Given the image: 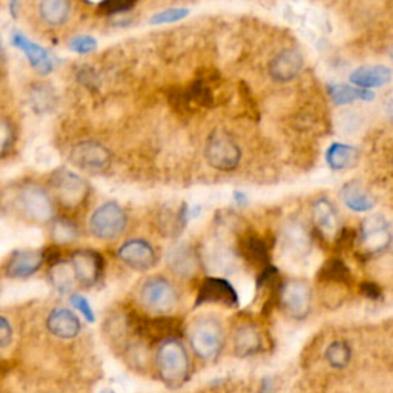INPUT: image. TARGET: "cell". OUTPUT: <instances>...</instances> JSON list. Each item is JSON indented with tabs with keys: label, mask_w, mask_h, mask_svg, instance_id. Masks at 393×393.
<instances>
[{
	"label": "cell",
	"mask_w": 393,
	"mask_h": 393,
	"mask_svg": "<svg viewBox=\"0 0 393 393\" xmlns=\"http://www.w3.org/2000/svg\"><path fill=\"white\" fill-rule=\"evenodd\" d=\"M13 205L22 219L45 224L56 217V203L46 186L37 181H23L14 192Z\"/></svg>",
	"instance_id": "cell-1"
},
{
	"label": "cell",
	"mask_w": 393,
	"mask_h": 393,
	"mask_svg": "<svg viewBox=\"0 0 393 393\" xmlns=\"http://www.w3.org/2000/svg\"><path fill=\"white\" fill-rule=\"evenodd\" d=\"M48 191L54 203L66 212H75L83 207L89 197V185L85 179L66 168H60L49 175Z\"/></svg>",
	"instance_id": "cell-2"
},
{
	"label": "cell",
	"mask_w": 393,
	"mask_h": 393,
	"mask_svg": "<svg viewBox=\"0 0 393 393\" xmlns=\"http://www.w3.org/2000/svg\"><path fill=\"white\" fill-rule=\"evenodd\" d=\"M157 369L162 381L168 387L177 389L188 381L191 361L185 346L177 338L160 342L157 352Z\"/></svg>",
	"instance_id": "cell-3"
},
{
	"label": "cell",
	"mask_w": 393,
	"mask_h": 393,
	"mask_svg": "<svg viewBox=\"0 0 393 393\" xmlns=\"http://www.w3.org/2000/svg\"><path fill=\"white\" fill-rule=\"evenodd\" d=\"M189 344L194 354L205 361H214L219 358L223 349V326L219 320L206 316L191 324Z\"/></svg>",
	"instance_id": "cell-4"
},
{
	"label": "cell",
	"mask_w": 393,
	"mask_h": 393,
	"mask_svg": "<svg viewBox=\"0 0 393 393\" xmlns=\"http://www.w3.org/2000/svg\"><path fill=\"white\" fill-rule=\"evenodd\" d=\"M206 160L214 169L228 172L236 169L241 162V149L231 134L217 128L206 141Z\"/></svg>",
	"instance_id": "cell-5"
},
{
	"label": "cell",
	"mask_w": 393,
	"mask_h": 393,
	"mask_svg": "<svg viewBox=\"0 0 393 393\" xmlns=\"http://www.w3.org/2000/svg\"><path fill=\"white\" fill-rule=\"evenodd\" d=\"M356 240L359 254L364 257L380 255L384 250H387L392 243V233L386 217L380 214L367 217L359 228V232H356Z\"/></svg>",
	"instance_id": "cell-6"
},
{
	"label": "cell",
	"mask_w": 393,
	"mask_h": 393,
	"mask_svg": "<svg viewBox=\"0 0 393 393\" xmlns=\"http://www.w3.org/2000/svg\"><path fill=\"white\" fill-rule=\"evenodd\" d=\"M128 217L120 205L108 202L98 206L89 219V229L94 237L100 240H115L127 229Z\"/></svg>",
	"instance_id": "cell-7"
},
{
	"label": "cell",
	"mask_w": 393,
	"mask_h": 393,
	"mask_svg": "<svg viewBox=\"0 0 393 393\" xmlns=\"http://www.w3.org/2000/svg\"><path fill=\"white\" fill-rule=\"evenodd\" d=\"M278 303L290 318L304 320L311 314L312 290L304 281H286L281 283L277 290Z\"/></svg>",
	"instance_id": "cell-8"
},
{
	"label": "cell",
	"mask_w": 393,
	"mask_h": 393,
	"mask_svg": "<svg viewBox=\"0 0 393 393\" xmlns=\"http://www.w3.org/2000/svg\"><path fill=\"white\" fill-rule=\"evenodd\" d=\"M141 303L149 311L157 314H166L172 311L177 304V290L172 286L169 280L165 277H150L148 278L140 290Z\"/></svg>",
	"instance_id": "cell-9"
},
{
	"label": "cell",
	"mask_w": 393,
	"mask_h": 393,
	"mask_svg": "<svg viewBox=\"0 0 393 393\" xmlns=\"http://www.w3.org/2000/svg\"><path fill=\"white\" fill-rule=\"evenodd\" d=\"M71 163L85 172H103L111 163V150L96 140L79 141L70 154Z\"/></svg>",
	"instance_id": "cell-10"
},
{
	"label": "cell",
	"mask_w": 393,
	"mask_h": 393,
	"mask_svg": "<svg viewBox=\"0 0 393 393\" xmlns=\"http://www.w3.org/2000/svg\"><path fill=\"white\" fill-rule=\"evenodd\" d=\"M75 280L85 288H93L102 278L105 269L103 257L93 249H77L70 258Z\"/></svg>",
	"instance_id": "cell-11"
},
{
	"label": "cell",
	"mask_w": 393,
	"mask_h": 393,
	"mask_svg": "<svg viewBox=\"0 0 393 393\" xmlns=\"http://www.w3.org/2000/svg\"><path fill=\"white\" fill-rule=\"evenodd\" d=\"M207 303L221 304L226 307H237L238 306L237 289L224 278H219V277L205 278L198 288L194 306L200 307Z\"/></svg>",
	"instance_id": "cell-12"
},
{
	"label": "cell",
	"mask_w": 393,
	"mask_h": 393,
	"mask_svg": "<svg viewBox=\"0 0 393 393\" xmlns=\"http://www.w3.org/2000/svg\"><path fill=\"white\" fill-rule=\"evenodd\" d=\"M132 328L136 335L150 342L177 338L181 333V323L179 318H169V316H158V318H138L136 316L132 320Z\"/></svg>",
	"instance_id": "cell-13"
},
{
	"label": "cell",
	"mask_w": 393,
	"mask_h": 393,
	"mask_svg": "<svg viewBox=\"0 0 393 393\" xmlns=\"http://www.w3.org/2000/svg\"><path fill=\"white\" fill-rule=\"evenodd\" d=\"M45 264L44 254L37 249H19L6 258L4 264L5 277L13 280L28 278L37 273Z\"/></svg>",
	"instance_id": "cell-14"
},
{
	"label": "cell",
	"mask_w": 393,
	"mask_h": 393,
	"mask_svg": "<svg viewBox=\"0 0 393 393\" xmlns=\"http://www.w3.org/2000/svg\"><path fill=\"white\" fill-rule=\"evenodd\" d=\"M117 254H119V258L124 264L140 272L150 269L157 263V254L154 247L146 240L141 238L128 240L127 243L120 246Z\"/></svg>",
	"instance_id": "cell-15"
},
{
	"label": "cell",
	"mask_w": 393,
	"mask_h": 393,
	"mask_svg": "<svg viewBox=\"0 0 393 393\" xmlns=\"http://www.w3.org/2000/svg\"><path fill=\"white\" fill-rule=\"evenodd\" d=\"M304 66L303 54L297 49H283L277 56H275L269 63V74L273 80L280 83H288L298 77Z\"/></svg>",
	"instance_id": "cell-16"
},
{
	"label": "cell",
	"mask_w": 393,
	"mask_h": 393,
	"mask_svg": "<svg viewBox=\"0 0 393 393\" xmlns=\"http://www.w3.org/2000/svg\"><path fill=\"white\" fill-rule=\"evenodd\" d=\"M312 221L316 232L326 240H333L340 232V217L328 198H318L312 205Z\"/></svg>",
	"instance_id": "cell-17"
},
{
	"label": "cell",
	"mask_w": 393,
	"mask_h": 393,
	"mask_svg": "<svg viewBox=\"0 0 393 393\" xmlns=\"http://www.w3.org/2000/svg\"><path fill=\"white\" fill-rule=\"evenodd\" d=\"M46 328L54 337L72 340L80 333L82 323L79 316L66 307H56L46 318Z\"/></svg>",
	"instance_id": "cell-18"
},
{
	"label": "cell",
	"mask_w": 393,
	"mask_h": 393,
	"mask_svg": "<svg viewBox=\"0 0 393 393\" xmlns=\"http://www.w3.org/2000/svg\"><path fill=\"white\" fill-rule=\"evenodd\" d=\"M169 269L181 278H191L198 272V255L191 245H179L166 257Z\"/></svg>",
	"instance_id": "cell-19"
},
{
	"label": "cell",
	"mask_w": 393,
	"mask_h": 393,
	"mask_svg": "<svg viewBox=\"0 0 393 393\" xmlns=\"http://www.w3.org/2000/svg\"><path fill=\"white\" fill-rule=\"evenodd\" d=\"M13 44L19 49H22V53L27 56L30 65L32 66V70H34L36 72H39L41 75H46L53 71L51 56L48 54L45 48L39 46L37 44H34V41L28 40L22 34H18V32H15L13 37Z\"/></svg>",
	"instance_id": "cell-20"
},
{
	"label": "cell",
	"mask_w": 393,
	"mask_h": 393,
	"mask_svg": "<svg viewBox=\"0 0 393 393\" xmlns=\"http://www.w3.org/2000/svg\"><path fill=\"white\" fill-rule=\"evenodd\" d=\"M263 347L262 333L252 323H245L233 333V350L241 358L252 356Z\"/></svg>",
	"instance_id": "cell-21"
},
{
	"label": "cell",
	"mask_w": 393,
	"mask_h": 393,
	"mask_svg": "<svg viewBox=\"0 0 393 393\" xmlns=\"http://www.w3.org/2000/svg\"><path fill=\"white\" fill-rule=\"evenodd\" d=\"M37 11L48 27H62L70 20L71 0H39Z\"/></svg>",
	"instance_id": "cell-22"
},
{
	"label": "cell",
	"mask_w": 393,
	"mask_h": 393,
	"mask_svg": "<svg viewBox=\"0 0 393 393\" xmlns=\"http://www.w3.org/2000/svg\"><path fill=\"white\" fill-rule=\"evenodd\" d=\"M392 80V71L386 66H361L350 75V82L356 88L369 89L387 85Z\"/></svg>",
	"instance_id": "cell-23"
},
{
	"label": "cell",
	"mask_w": 393,
	"mask_h": 393,
	"mask_svg": "<svg viewBox=\"0 0 393 393\" xmlns=\"http://www.w3.org/2000/svg\"><path fill=\"white\" fill-rule=\"evenodd\" d=\"M241 254H243L245 260L249 262L250 264H254L257 267H266L267 264H271V252H269V246H267L266 241L250 233V236H246L243 240H241Z\"/></svg>",
	"instance_id": "cell-24"
},
{
	"label": "cell",
	"mask_w": 393,
	"mask_h": 393,
	"mask_svg": "<svg viewBox=\"0 0 393 393\" xmlns=\"http://www.w3.org/2000/svg\"><path fill=\"white\" fill-rule=\"evenodd\" d=\"M341 198L354 212H369L375 206L372 195L358 181H349L347 185H344L341 191Z\"/></svg>",
	"instance_id": "cell-25"
},
{
	"label": "cell",
	"mask_w": 393,
	"mask_h": 393,
	"mask_svg": "<svg viewBox=\"0 0 393 393\" xmlns=\"http://www.w3.org/2000/svg\"><path fill=\"white\" fill-rule=\"evenodd\" d=\"M49 237L53 240V245L58 247L71 245L80 237L79 226L68 217H54L49 221Z\"/></svg>",
	"instance_id": "cell-26"
},
{
	"label": "cell",
	"mask_w": 393,
	"mask_h": 393,
	"mask_svg": "<svg viewBox=\"0 0 393 393\" xmlns=\"http://www.w3.org/2000/svg\"><path fill=\"white\" fill-rule=\"evenodd\" d=\"M283 237L288 247L297 255H306L311 250V236L299 221H289L283 229Z\"/></svg>",
	"instance_id": "cell-27"
},
{
	"label": "cell",
	"mask_w": 393,
	"mask_h": 393,
	"mask_svg": "<svg viewBox=\"0 0 393 393\" xmlns=\"http://www.w3.org/2000/svg\"><path fill=\"white\" fill-rule=\"evenodd\" d=\"M318 281L323 284H342V286H347L352 281V273H350L349 266L340 258H330L320 269Z\"/></svg>",
	"instance_id": "cell-28"
},
{
	"label": "cell",
	"mask_w": 393,
	"mask_h": 393,
	"mask_svg": "<svg viewBox=\"0 0 393 393\" xmlns=\"http://www.w3.org/2000/svg\"><path fill=\"white\" fill-rule=\"evenodd\" d=\"M48 277L54 289L60 292V294L70 292L74 288V284L77 283L70 260H58L57 263L49 266Z\"/></svg>",
	"instance_id": "cell-29"
},
{
	"label": "cell",
	"mask_w": 393,
	"mask_h": 393,
	"mask_svg": "<svg viewBox=\"0 0 393 393\" xmlns=\"http://www.w3.org/2000/svg\"><path fill=\"white\" fill-rule=\"evenodd\" d=\"M328 163L332 169L342 171L349 169L356 165L358 162V150L354 146L342 145V143H333L328 150Z\"/></svg>",
	"instance_id": "cell-30"
},
{
	"label": "cell",
	"mask_w": 393,
	"mask_h": 393,
	"mask_svg": "<svg viewBox=\"0 0 393 393\" xmlns=\"http://www.w3.org/2000/svg\"><path fill=\"white\" fill-rule=\"evenodd\" d=\"M30 106L36 112H48L56 106V94L54 89L48 83H34L28 91Z\"/></svg>",
	"instance_id": "cell-31"
},
{
	"label": "cell",
	"mask_w": 393,
	"mask_h": 393,
	"mask_svg": "<svg viewBox=\"0 0 393 393\" xmlns=\"http://www.w3.org/2000/svg\"><path fill=\"white\" fill-rule=\"evenodd\" d=\"M329 91L335 105H347L355 102V100H373L375 97L369 89L354 88L349 85H332Z\"/></svg>",
	"instance_id": "cell-32"
},
{
	"label": "cell",
	"mask_w": 393,
	"mask_h": 393,
	"mask_svg": "<svg viewBox=\"0 0 393 393\" xmlns=\"http://www.w3.org/2000/svg\"><path fill=\"white\" fill-rule=\"evenodd\" d=\"M324 356L333 369H344L350 363V359H352V349H350L346 341H333L326 349Z\"/></svg>",
	"instance_id": "cell-33"
},
{
	"label": "cell",
	"mask_w": 393,
	"mask_h": 393,
	"mask_svg": "<svg viewBox=\"0 0 393 393\" xmlns=\"http://www.w3.org/2000/svg\"><path fill=\"white\" fill-rule=\"evenodd\" d=\"M185 93L192 108H209L214 105V96L211 93V88L206 85L205 80H195L189 88L185 89Z\"/></svg>",
	"instance_id": "cell-34"
},
{
	"label": "cell",
	"mask_w": 393,
	"mask_h": 393,
	"mask_svg": "<svg viewBox=\"0 0 393 393\" xmlns=\"http://www.w3.org/2000/svg\"><path fill=\"white\" fill-rule=\"evenodd\" d=\"M18 143V128L11 119L0 115V160L5 158Z\"/></svg>",
	"instance_id": "cell-35"
},
{
	"label": "cell",
	"mask_w": 393,
	"mask_h": 393,
	"mask_svg": "<svg viewBox=\"0 0 393 393\" xmlns=\"http://www.w3.org/2000/svg\"><path fill=\"white\" fill-rule=\"evenodd\" d=\"M136 5L137 0H102L97 6V11L105 15H114L131 11Z\"/></svg>",
	"instance_id": "cell-36"
},
{
	"label": "cell",
	"mask_w": 393,
	"mask_h": 393,
	"mask_svg": "<svg viewBox=\"0 0 393 393\" xmlns=\"http://www.w3.org/2000/svg\"><path fill=\"white\" fill-rule=\"evenodd\" d=\"M188 10L185 8H169V10H165L162 13H158L155 15L150 18L149 23L153 25H163V23H172V22H179L181 19H185L188 15Z\"/></svg>",
	"instance_id": "cell-37"
},
{
	"label": "cell",
	"mask_w": 393,
	"mask_h": 393,
	"mask_svg": "<svg viewBox=\"0 0 393 393\" xmlns=\"http://www.w3.org/2000/svg\"><path fill=\"white\" fill-rule=\"evenodd\" d=\"M97 40L91 36H77L70 41V49L79 54H89L96 51Z\"/></svg>",
	"instance_id": "cell-38"
},
{
	"label": "cell",
	"mask_w": 393,
	"mask_h": 393,
	"mask_svg": "<svg viewBox=\"0 0 393 393\" xmlns=\"http://www.w3.org/2000/svg\"><path fill=\"white\" fill-rule=\"evenodd\" d=\"M70 301H71L72 307H74V309H77V311H79L83 316H85L86 321L94 323L96 315H94V312H93V307H91V304H89V301H88L85 297H82V295H79V294H72L71 298H70Z\"/></svg>",
	"instance_id": "cell-39"
},
{
	"label": "cell",
	"mask_w": 393,
	"mask_h": 393,
	"mask_svg": "<svg viewBox=\"0 0 393 393\" xmlns=\"http://www.w3.org/2000/svg\"><path fill=\"white\" fill-rule=\"evenodd\" d=\"M359 292L364 298H369L372 301L382 299V289L375 281H363L359 286Z\"/></svg>",
	"instance_id": "cell-40"
},
{
	"label": "cell",
	"mask_w": 393,
	"mask_h": 393,
	"mask_svg": "<svg viewBox=\"0 0 393 393\" xmlns=\"http://www.w3.org/2000/svg\"><path fill=\"white\" fill-rule=\"evenodd\" d=\"M13 341V328L8 318L0 315V349H5L11 344Z\"/></svg>",
	"instance_id": "cell-41"
},
{
	"label": "cell",
	"mask_w": 393,
	"mask_h": 393,
	"mask_svg": "<svg viewBox=\"0 0 393 393\" xmlns=\"http://www.w3.org/2000/svg\"><path fill=\"white\" fill-rule=\"evenodd\" d=\"M273 392H275V389H273V382H272V380H269V378L263 380L260 393H273Z\"/></svg>",
	"instance_id": "cell-42"
},
{
	"label": "cell",
	"mask_w": 393,
	"mask_h": 393,
	"mask_svg": "<svg viewBox=\"0 0 393 393\" xmlns=\"http://www.w3.org/2000/svg\"><path fill=\"white\" fill-rule=\"evenodd\" d=\"M233 200H236L238 205H245L246 203V195L241 194V192H233Z\"/></svg>",
	"instance_id": "cell-43"
},
{
	"label": "cell",
	"mask_w": 393,
	"mask_h": 393,
	"mask_svg": "<svg viewBox=\"0 0 393 393\" xmlns=\"http://www.w3.org/2000/svg\"><path fill=\"white\" fill-rule=\"evenodd\" d=\"M6 60V54H5V48H4V41L2 37H0V66H2Z\"/></svg>",
	"instance_id": "cell-44"
},
{
	"label": "cell",
	"mask_w": 393,
	"mask_h": 393,
	"mask_svg": "<svg viewBox=\"0 0 393 393\" xmlns=\"http://www.w3.org/2000/svg\"><path fill=\"white\" fill-rule=\"evenodd\" d=\"M102 393H115V392H112V390H103Z\"/></svg>",
	"instance_id": "cell-45"
}]
</instances>
